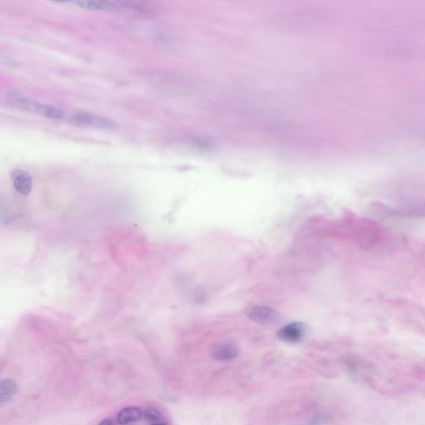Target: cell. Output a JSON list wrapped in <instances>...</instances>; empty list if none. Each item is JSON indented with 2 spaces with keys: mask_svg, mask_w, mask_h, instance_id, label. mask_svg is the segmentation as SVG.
<instances>
[{
  "mask_svg": "<svg viewBox=\"0 0 425 425\" xmlns=\"http://www.w3.org/2000/svg\"><path fill=\"white\" fill-rule=\"evenodd\" d=\"M143 417L150 423H161V421L163 420V414L161 413V411L154 407L146 408L143 412Z\"/></svg>",
  "mask_w": 425,
  "mask_h": 425,
  "instance_id": "cell-10",
  "label": "cell"
},
{
  "mask_svg": "<svg viewBox=\"0 0 425 425\" xmlns=\"http://www.w3.org/2000/svg\"><path fill=\"white\" fill-rule=\"evenodd\" d=\"M19 384L11 379H3L0 382V403L10 402L19 392Z\"/></svg>",
  "mask_w": 425,
  "mask_h": 425,
  "instance_id": "cell-8",
  "label": "cell"
},
{
  "mask_svg": "<svg viewBox=\"0 0 425 425\" xmlns=\"http://www.w3.org/2000/svg\"><path fill=\"white\" fill-rule=\"evenodd\" d=\"M7 102L9 105L15 108L19 109L26 112H31L33 114L41 115L44 117L49 119L60 120L65 115L64 111L60 109L50 106L48 104L41 103L34 101L33 99L22 96L20 94L11 93L8 95Z\"/></svg>",
  "mask_w": 425,
  "mask_h": 425,
  "instance_id": "cell-1",
  "label": "cell"
},
{
  "mask_svg": "<svg viewBox=\"0 0 425 425\" xmlns=\"http://www.w3.org/2000/svg\"><path fill=\"white\" fill-rule=\"evenodd\" d=\"M152 425H167V424H166V423H163V422H161V423H153V424H152Z\"/></svg>",
  "mask_w": 425,
  "mask_h": 425,
  "instance_id": "cell-12",
  "label": "cell"
},
{
  "mask_svg": "<svg viewBox=\"0 0 425 425\" xmlns=\"http://www.w3.org/2000/svg\"><path fill=\"white\" fill-rule=\"evenodd\" d=\"M307 335V327L303 322H293L281 327L277 332V337L289 344L300 343Z\"/></svg>",
  "mask_w": 425,
  "mask_h": 425,
  "instance_id": "cell-3",
  "label": "cell"
},
{
  "mask_svg": "<svg viewBox=\"0 0 425 425\" xmlns=\"http://www.w3.org/2000/svg\"><path fill=\"white\" fill-rule=\"evenodd\" d=\"M249 319L260 324H270L276 321L278 315L272 308L265 306H251L245 311Z\"/></svg>",
  "mask_w": 425,
  "mask_h": 425,
  "instance_id": "cell-4",
  "label": "cell"
},
{
  "mask_svg": "<svg viewBox=\"0 0 425 425\" xmlns=\"http://www.w3.org/2000/svg\"><path fill=\"white\" fill-rule=\"evenodd\" d=\"M72 5H76L80 8L87 9L91 10H103V11H112L117 10L118 6L115 3L100 2V1H77L71 2Z\"/></svg>",
  "mask_w": 425,
  "mask_h": 425,
  "instance_id": "cell-9",
  "label": "cell"
},
{
  "mask_svg": "<svg viewBox=\"0 0 425 425\" xmlns=\"http://www.w3.org/2000/svg\"><path fill=\"white\" fill-rule=\"evenodd\" d=\"M239 348L236 344L226 341L220 342L214 346L212 350V356L218 361H229L238 357Z\"/></svg>",
  "mask_w": 425,
  "mask_h": 425,
  "instance_id": "cell-6",
  "label": "cell"
},
{
  "mask_svg": "<svg viewBox=\"0 0 425 425\" xmlns=\"http://www.w3.org/2000/svg\"><path fill=\"white\" fill-rule=\"evenodd\" d=\"M142 417L143 411L140 408L134 406H129L119 411L116 419L120 425H127L140 420Z\"/></svg>",
  "mask_w": 425,
  "mask_h": 425,
  "instance_id": "cell-7",
  "label": "cell"
},
{
  "mask_svg": "<svg viewBox=\"0 0 425 425\" xmlns=\"http://www.w3.org/2000/svg\"><path fill=\"white\" fill-rule=\"evenodd\" d=\"M98 425H114V422L111 420V418H104L103 420H101Z\"/></svg>",
  "mask_w": 425,
  "mask_h": 425,
  "instance_id": "cell-11",
  "label": "cell"
},
{
  "mask_svg": "<svg viewBox=\"0 0 425 425\" xmlns=\"http://www.w3.org/2000/svg\"><path fill=\"white\" fill-rule=\"evenodd\" d=\"M13 186L20 195L27 196L32 191L33 179L28 171L23 169H15L11 173Z\"/></svg>",
  "mask_w": 425,
  "mask_h": 425,
  "instance_id": "cell-5",
  "label": "cell"
},
{
  "mask_svg": "<svg viewBox=\"0 0 425 425\" xmlns=\"http://www.w3.org/2000/svg\"><path fill=\"white\" fill-rule=\"evenodd\" d=\"M70 120L77 125L101 130H115L119 127L117 124L111 119L89 112L80 111L73 113L70 116Z\"/></svg>",
  "mask_w": 425,
  "mask_h": 425,
  "instance_id": "cell-2",
  "label": "cell"
}]
</instances>
